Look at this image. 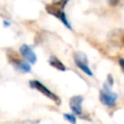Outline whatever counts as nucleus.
Listing matches in <instances>:
<instances>
[{
    "mask_svg": "<svg viewBox=\"0 0 124 124\" xmlns=\"http://www.w3.org/2000/svg\"><path fill=\"white\" fill-rule=\"evenodd\" d=\"M69 1L70 0H57L51 4H47V5H46V11L49 15L57 17L68 29L72 30L73 29L72 25L69 22V20L67 19V16H66L65 11H64V9Z\"/></svg>",
    "mask_w": 124,
    "mask_h": 124,
    "instance_id": "f257e3e1",
    "label": "nucleus"
},
{
    "mask_svg": "<svg viewBox=\"0 0 124 124\" xmlns=\"http://www.w3.org/2000/svg\"><path fill=\"white\" fill-rule=\"evenodd\" d=\"M108 1V3L111 6V7H115L118 3H119V0H107Z\"/></svg>",
    "mask_w": 124,
    "mask_h": 124,
    "instance_id": "f8f14e48",
    "label": "nucleus"
},
{
    "mask_svg": "<svg viewBox=\"0 0 124 124\" xmlns=\"http://www.w3.org/2000/svg\"><path fill=\"white\" fill-rule=\"evenodd\" d=\"M112 85H113V78H112V76L109 74V75H108V77H107V80H106V82L104 83V86H105V87H109V88H111Z\"/></svg>",
    "mask_w": 124,
    "mask_h": 124,
    "instance_id": "9b49d317",
    "label": "nucleus"
},
{
    "mask_svg": "<svg viewBox=\"0 0 124 124\" xmlns=\"http://www.w3.org/2000/svg\"><path fill=\"white\" fill-rule=\"evenodd\" d=\"M63 116H64V118H65L67 121H69L70 123L76 124V122H77V117H76L75 113H74V114H72V113H64Z\"/></svg>",
    "mask_w": 124,
    "mask_h": 124,
    "instance_id": "9d476101",
    "label": "nucleus"
},
{
    "mask_svg": "<svg viewBox=\"0 0 124 124\" xmlns=\"http://www.w3.org/2000/svg\"><path fill=\"white\" fill-rule=\"evenodd\" d=\"M74 61H75L76 66L78 68H79L83 73H85L86 75H88L90 77L93 76V73L88 64L87 56L83 52H76L74 55Z\"/></svg>",
    "mask_w": 124,
    "mask_h": 124,
    "instance_id": "20e7f679",
    "label": "nucleus"
},
{
    "mask_svg": "<svg viewBox=\"0 0 124 124\" xmlns=\"http://www.w3.org/2000/svg\"><path fill=\"white\" fill-rule=\"evenodd\" d=\"M108 41L114 46L124 47V30L120 28L111 30L108 35Z\"/></svg>",
    "mask_w": 124,
    "mask_h": 124,
    "instance_id": "39448f33",
    "label": "nucleus"
},
{
    "mask_svg": "<svg viewBox=\"0 0 124 124\" xmlns=\"http://www.w3.org/2000/svg\"><path fill=\"white\" fill-rule=\"evenodd\" d=\"M19 52L21 54V56L27 60L30 64H35L37 62V56L34 52V50L26 44H23L21 45L20 48H19Z\"/></svg>",
    "mask_w": 124,
    "mask_h": 124,
    "instance_id": "423d86ee",
    "label": "nucleus"
},
{
    "mask_svg": "<svg viewBox=\"0 0 124 124\" xmlns=\"http://www.w3.org/2000/svg\"><path fill=\"white\" fill-rule=\"evenodd\" d=\"M48 63H49V65H50L51 67L55 68V69L58 70V71L65 72V71L67 70V69H66V66H65L56 56H54V55H51V56L48 58Z\"/></svg>",
    "mask_w": 124,
    "mask_h": 124,
    "instance_id": "6e6552de",
    "label": "nucleus"
},
{
    "mask_svg": "<svg viewBox=\"0 0 124 124\" xmlns=\"http://www.w3.org/2000/svg\"><path fill=\"white\" fill-rule=\"evenodd\" d=\"M118 62H119V66H120V68L122 69V71H123V73H124V58H120Z\"/></svg>",
    "mask_w": 124,
    "mask_h": 124,
    "instance_id": "ddd939ff",
    "label": "nucleus"
},
{
    "mask_svg": "<svg viewBox=\"0 0 124 124\" xmlns=\"http://www.w3.org/2000/svg\"><path fill=\"white\" fill-rule=\"evenodd\" d=\"M29 85H30V87H32V88L38 90L39 92H41V93H42L43 95H45L46 97H47V98H49L50 100H52L56 105H60V104H61L60 98H59L56 94H54L53 92H51L46 86H45V85H44L42 82H40L39 80H35V79L30 80V81H29Z\"/></svg>",
    "mask_w": 124,
    "mask_h": 124,
    "instance_id": "f03ea898",
    "label": "nucleus"
},
{
    "mask_svg": "<svg viewBox=\"0 0 124 124\" xmlns=\"http://www.w3.org/2000/svg\"><path fill=\"white\" fill-rule=\"evenodd\" d=\"M117 98H118L117 94L112 92L111 88L105 87V86H103V89L100 91V94H99L100 102L108 108L114 107Z\"/></svg>",
    "mask_w": 124,
    "mask_h": 124,
    "instance_id": "7ed1b4c3",
    "label": "nucleus"
},
{
    "mask_svg": "<svg viewBox=\"0 0 124 124\" xmlns=\"http://www.w3.org/2000/svg\"><path fill=\"white\" fill-rule=\"evenodd\" d=\"M82 102H83V97L80 95H75L70 99L69 105L72 109V111L77 114L80 115L82 113Z\"/></svg>",
    "mask_w": 124,
    "mask_h": 124,
    "instance_id": "0eeeda50",
    "label": "nucleus"
},
{
    "mask_svg": "<svg viewBox=\"0 0 124 124\" xmlns=\"http://www.w3.org/2000/svg\"><path fill=\"white\" fill-rule=\"evenodd\" d=\"M14 67L16 70L20 71L21 73H30L31 72V67L29 65V62L27 63V62H24L23 60H20L19 62H17L16 64H15Z\"/></svg>",
    "mask_w": 124,
    "mask_h": 124,
    "instance_id": "1a4fd4ad",
    "label": "nucleus"
}]
</instances>
